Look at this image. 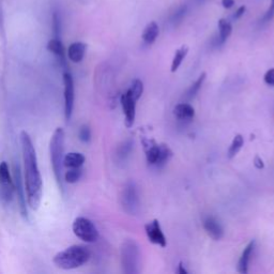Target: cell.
I'll use <instances>...</instances> for the list:
<instances>
[{
  "label": "cell",
  "mask_w": 274,
  "mask_h": 274,
  "mask_svg": "<svg viewBox=\"0 0 274 274\" xmlns=\"http://www.w3.org/2000/svg\"><path fill=\"white\" fill-rule=\"evenodd\" d=\"M72 229L74 235L84 242L93 243L99 238V232L95 225L87 218L79 217L75 219Z\"/></svg>",
  "instance_id": "5"
},
{
  "label": "cell",
  "mask_w": 274,
  "mask_h": 274,
  "mask_svg": "<svg viewBox=\"0 0 274 274\" xmlns=\"http://www.w3.org/2000/svg\"><path fill=\"white\" fill-rule=\"evenodd\" d=\"M47 50L58 58L59 62H60L63 68L67 69V61H66V57H64V47L60 37H54V39L48 42Z\"/></svg>",
  "instance_id": "14"
},
{
  "label": "cell",
  "mask_w": 274,
  "mask_h": 274,
  "mask_svg": "<svg viewBox=\"0 0 274 274\" xmlns=\"http://www.w3.org/2000/svg\"><path fill=\"white\" fill-rule=\"evenodd\" d=\"M120 102L122 105L123 114L126 118V126L128 128H131L134 125L136 116V100L133 98L128 91L123 93L120 98Z\"/></svg>",
  "instance_id": "10"
},
{
  "label": "cell",
  "mask_w": 274,
  "mask_h": 274,
  "mask_svg": "<svg viewBox=\"0 0 274 274\" xmlns=\"http://www.w3.org/2000/svg\"><path fill=\"white\" fill-rule=\"evenodd\" d=\"M187 53H189V47L185 46V45L181 46L179 50L176 51L174 59H173V62H171V72H176L177 70L179 69L182 61H183L184 58L186 57Z\"/></svg>",
  "instance_id": "19"
},
{
  "label": "cell",
  "mask_w": 274,
  "mask_h": 274,
  "mask_svg": "<svg viewBox=\"0 0 274 274\" xmlns=\"http://www.w3.org/2000/svg\"><path fill=\"white\" fill-rule=\"evenodd\" d=\"M86 51H87V45L83 42H74L68 48V58L74 63H78L84 59Z\"/></svg>",
  "instance_id": "13"
},
{
  "label": "cell",
  "mask_w": 274,
  "mask_h": 274,
  "mask_svg": "<svg viewBox=\"0 0 274 274\" xmlns=\"http://www.w3.org/2000/svg\"><path fill=\"white\" fill-rule=\"evenodd\" d=\"M64 131L61 128H57L53 133L50 143V153L51 162L55 179L59 186V190L64 194V180H63V158H64Z\"/></svg>",
  "instance_id": "2"
},
{
  "label": "cell",
  "mask_w": 274,
  "mask_h": 274,
  "mask_svg": "<svg viewBox=\"0 0 274 274\" xmlns=\"http://www.w3.org/2000/svg\"><path fill=\"white\" fill-rule=\"evenodd\" d=\"M14 182L7 162L0 163V202L8 206L14 200Z\"/></svg>",
  "instance_id": "6"
},
{
  "label": "cell",
  "mask_w": 274,
  "mask_h": 274,
  "mask_svg": "<svg viewBox=\"0 0 274 274\" xmlns=\"http://www.w3.org/2000/svg\"><path fill=\"white\" fill-rule=\"evenodd\" d=\"M206 76H207V74L205 72L201 73V76L197 78L196 82L191 86V88L189 89V95L190 96H194L198 92V91H200V89L201 88L203 82H205V80H206Z\"/></svg>",
  "instance_id": "28"
},
{
  "label": "cell",
  "mask_w": 274,
  "mask_h": 274,
  "mask_svg": "<svg viewBox=\"0 0 274 274\" xmlns=\"http://www.w3.org/2000/svg\"><path fill=\"white\" fill-rule=\"evenodd\" d=\"M255 240H252L251 242L245 246V249L243 250L242 254H241V257L239 259V264H238V271L242 274H246L249 272V264H250V259L252 253L255 249Z\"/></svg>",
  "instance_id": "15"
},
{
  "label": "cell",
  "mask_w": 274,
  "mask_h": 274,
  "mask_svg": "<svg viewBox=\"0 0 274 274\" xmlns=\"http://www.w3.org/2000/svg\"><path fill=\"white\" fill-rule=\"evenodd\" d=\"M78 137L83 143H88L91 139V131H90L89 127L83 126L82 128H80L79 132H78Z\"/></svg>",
  "instance_id": "29"
},
{
  "label": "cell",
  "mask_w": 274,
  "mask_h": 274,
  "mask_svg": "<svg viewBox=\"0 0 274 274\" xmlns=\"http://www.w3.org/2000/svg\"><path fill=\"white\" fill-rule=\"evenodd\" d=\"M160 34V28L159 25L155 21H150V23L146 26V28L144 29L143 32V40L147 44H152V43L157 40Z\"/></svg>",
  "instance_id": "18"
},
{
  "label": "cell",
  "mask_w": 274,
  "mask_h": 274,
  "mask_svg": "<svg viewBox=\"0 0 274 274\" xmlns=\"http://www.w3.org/2000/svg\"><path fill=\"white\" fill-rule=\"evenodd\" d=\"M160 157V145L154 143H150L148 147H146V158L149 164L157 165Z\"/></svg>",
  "instance_id": "20"
},
{
  "label": "cell",
  "mask_w": 274,
  "mask_h": 274,
  "mask_svg": "<svg viewBox=\"0 0 274 274\" xmlns=\"http://www.w3.org/2000/svg\"><path fill=\"white\" fill-rule=\"evenodd\" d=\"M171 157H173V151H171L167 145H160V157L157 165L162 166L166 164Z\"/></svg>",
  "instance_id": "26"
},
{
  "label": "cell",
  "mask_w": 274,
  "mask_h": 274,
  "mask_svg": "<svg viewBox=\"0 0 274 274\" xmlns=\"http://www.w3.org/2000/svg\"><path fill=\"white\" fill-rule=\"evenodd\" d=\"M274 18V0H271L270 2V7L268 8L267 12L265 13L264 18H262V23H268V21L272 20Z\"/></svg>",
  "instance_id": "30"
},
{
  "label": "cell",
  "mask_w": 274,
  "mask_h": 274,
  "mask_svg": "<svg viewBox=\"0 0 274 274\" xmlns=\"http://www.w3.org/2000/svg\"><path fill=\"white\" fill-rule=\"evenodd\" d=\"M203 228H205L207 235L211 239L219 241L223 238L224 229L221 223H219L216 218L207 217L203 219Z\"/></svg>",
  "instance_id": "12"
},
{
  "label": "cell",
  "mask_w": 274,
  "mask_h": 274,
  "mask_svg": "<svg viewBox=\"0 0 274 274\" xmlns=\"http://www.w3.org/2000/svg\"><path fill=\"white\" fill-rule=\"evenodd\" d=\"M89 259V250L86 246L75 244L57 253L54 257L53 262L59 269L72 270L87 264Z\"/></svg>",
  "instance_id": "3"
},
{
  "label": "cell",
  "mask_w": 274,
  "mask_h": 274,
  "mask_svg": "<svg viewBox=\"0 0 274 274\" xmlns=\"http://www.w3.org/2000/svg\"><path fill=\"white\" fill-rule=\"evenodd\" d=\"M84 154L79 152H70L64 155L63 158V167L66 168H77L82 167L85 163Z\"/></svg>",
  "instance_id": "16"
},
{
  "label": "cell",
  "mask_w": 274,
  "mask_h": 274,
  "mask_svg": "<svg viewBox=\"0 0 274 274\" xmlns=\"http://www.w3.org/2000/svg\"><path fill=\"white\" fill-rule=\"evenodd\" d=\"M121 264L123 271L128 274L138 273L139 250L132 240H127L121 246Z\"/></svg>",
  "instance_id": "4"
},
{
  "label": "cell",
  "mask_w": 274,
  "mask_h": 274,
  "mask_svg": "<svg viewBox=\"0 0 274 274\" xmlns=\"http://www.w3.org/2000/svg\"><path fill=\"white\" fill-rule=\"evenodd\" d=\"M222 4H223L224 8L229 9L235 4V0H222Z\"/></svg>",
  "instance_id": "35"
},
{
  "label": "cell",
  "mask_w": 274,
  "mask_h": 274,
  "mask_svg": "<svg viewBox=\"0 0 274 274\" xmlns=\"http://www.w3.org/2000/svg\"><path fill=\"white\" fill-rule=\"evenodd\" d=\"M174 115L178 118L179 120L189 121L193 119V117L195 115V110L193 109V106L186 103H181L175 106L174 109Z\"/></svg>",
  "instance_id": "17"
},
{
  "label": "cell",
  "mask_w": 274,
  "mask_h": 274,
  "mask_svg": "<svg viewBox=\"0 0 274 274\" xmlns=\"http://www.w3.org/2000/svg\"><path fill=\"white\" fill-rule=\"evenodd\" d=\"M254 165L256 166V168H258V169H262L265 167L264 161H262L261 158L258 157V155H256L255 159H254Z\"/></svg>",
  "instance_id": "33"
},
{
  "label": "cell",
  "mask_w": 274,
  "mask_h": 274,
  "mask_svg": "<svg viewBox=\"0 0 274 274\" xmlns=\"http://www.w3.org/2000/svg\"><path fill=\"white\" fill-rule=\"evenodd\" d=\"M121 206L127 213L135 216L139 210V195L134 182H128L123 186L120 195Z\"/></svg>",
  "instance_id": "8"
},
{
  "label": "cell",
  "mask_w": 274,
  "mask_h": 274,
  "mask_svg": "<svg viewBox=\"0 0 274 274\" xmlns=\"http://www.w3.org/2000/svg\"><path fill=\"white\" fill-rule=\"evenodd\" d=\"M145 229H146L147 237L150 242L165 248L166 244H167V241H166L165 235L162 228H161V225L158 219H153V221L147 223Z\"/></svg>",
  "instance_id": "11"
},
{
  "label": "cell",
  "mask_w": 274,
  "mask_h": 274,
  "mask_svg": "<svg viewBox=\"0 0 274 274\" xmlns=\"http://www.w3.org/2000/svg\"><path fill=\"white\" fill-rule=\"evenodd\" d=\"M245 10H246V8L244 7V5H242V7H240L238 10H237V12L235 13V15H234V18H240L241 16H242L243 14H244V12H245Z\"/></svg>",
  "instance_id": "34"
},
{
  "label": "cell",
  "mask_w": 274,
  "mask_h": 274,
  "mask_svg": "<svg viewBox=\"0 0 274 274\" xmlns=\"http://www.w3.org/2000/svg\"><path fill=\"white\" fill-rule=\"evenodd\" d=\"M52 20H53L52 23H53L54 37H60L61 29H62V19H61V14H60V12H59V10L53 11Z\"/></svg>",
  "instance_id": "23"
},
{
  "label": "cell",
  "mask_w": 274,
  "mask_h": 274,
  "mask_svg": "<svg viewBox=\"0 0 274 274\" xmlns=\"http://www.w3.org/2000/svg\"><path fill=\"white\" fill-rule=\"evenodd\" d=\"M63 96H64V117L69 122L71 120L74 107V99H75V91H74V82L73 77L70 72L66 71L63 73Z\"/></svg>",
  "instance_id": "9"
},
{
  "label": "cell",
  "mask_w": 274,
  "mask_h": 274,
  "mask_svg": "<svg viewBox=\"0 0 274 274\" xmlns=\"http://www.w3.org/2000/svg\"><path fill=\"white\" fill-rule=\"evenodd\" d=\"M128 92H130V94L133 96L134 99H135L136 101L139 100V98H141L143 92H144V84L141 79H134L133 80V83L131 85V87L128 88Z\"/></svg>",
  "instance_id": "25"
},
{
  "label": "cell",
  "mask_w": 274,
  "mask_h": 274,
  "mask_svg": "<svg viewBox=\"0 0 274 274\" xmlns=\"http://www.w3.org/2000/svg\"><path fill=\"white\" fill-rule=\"evenodd\" d=\"M264 78L266 84H268L269 86H274V69L268 70Z\"/></svg>",
  "instance_id": "32"
},
{
  "label": "cell",
  "mask_w": 274,
  "mask_h": 274,
  "mask_svg": "<svg viewBox=\"0 0 274 274\" xmlns=\"http://www.w3.org/2000/svg\"><path fill=\"white\" fill-rule=\"evenodd\" d=\"M178 272L180 274H187V271L185 270V268H184V266H183V264H182V262H180V264H179V270H178Z\"/></svg>",
  "instance_id": "36"
},
{
  "label": "cell",
  "mask_w": 274,
  "mask_h": 274,
  "mask_svg": "<svg viewBox=\"0 0 274 274\" xmlns=\"http://www.w3.org/2000/svg\"><path fill=\"white\" fill-rule=\"evenodd\" d=\"M12 177H13V182H14L15 196L18 197L20 214L25 219H28V202H27V197H26L25 183L23 180V176H21L20 166L18 162H14V164H13V176Z\"/></svg>",
  "instance_id": "7"
},
{
  "label": "cell",
  "mask_w": 274,
  "mask_h": 274,
  "mask_svg": "<svg viewBox=\"0 0 274 274\" xmlns=\"http://www.w3.org/2000/svg\"><path fill=\"white\" fill-rule=\"evenodd\" d=\"M132 146H133V143L131 141H127L125 143H122L121 146L118 148V152H117L118 158L121 159V160L126 159L128 155L131 153Z\"/></svg>",
  "instance_id": "27"
},
{
  "label": "cell",
  "mask_w": 274,
  "mask_h": 274,
  "mask_svg": "<svg viewBox=\"0 0 274 274\" xmlns=\"http://www.w3.org/2000/svg\"><path fill=\"white\" fill-rule=\"evenodd\" d=\"M186 12V5H182L178 10H177V12H175V14L173 15V18H171V20H173V23H177V21H180L182 18H183V16Z\"/></svg>",
  "instance_id": "31"
},
{
  "label": "cell",
  "mask_w": 274,
  "mask_h": 274,
  "mask_svg": "<svg viewBox=\"0 0 274 274\" xmlns=\"http://www.w3.org/2000/svg\"><path fill=\"white\" fill-rule=\"evenodd\" d=\"M243 143H244V138L242 135H240V134H238V135H236L234 137L232 145H230V147L228 149V158L229 159H233L238 154V152L243 146Z\"/></svg>",
  "instance_id": "22"
},
{
  "label": "cell",
  "mask_w": 274,
  "mask_h": 274,
  "mask_svg": "<svg viewBox=\"0 0 274 274\" xmlns=\"http://www.w3.org/2000/svg\"><path fill=\"white\" fill-rule=\"evenodd\" d=\"M21 154L24 162V183L28 207L37 210L43 195V181L37 165V157L35 145L29 134L21 131L19 134Z\"/></svg>",
  "instance_id": "1"
},
{
  "label": "cell",
  "mask_w": 274,
  "mask_h": 274,
  "mask_svg": "<svg viewBox=\"0 0 274 274\" xmlns=\"http://www.w3.org/2000/svg\"><path fill=\"white\" fill-rule=\"evenodd\" d=\"M219 43H224L226 41L229 36L232 35L233 27L232 24L226 19H219Z\"/></svg>",
  "instance_id": "21"
},
{
  "label": "cell",
  "mask_w": 274,
  "mask_h": 274,
  "mask_svg": "<svg viewBox=\"0 0 274 274\" xmlns=\"http://www.w3.org/2000/svg\"><path fill=\"white\" fill-rule=\"evenodd\" d=\"M83 175V170L80 167L77 168H69L66 174L63 175V180L69 184L76 183V182L80 179V177Z\"/></svg>",
  "instance_id": "24"
}]
</instances>
